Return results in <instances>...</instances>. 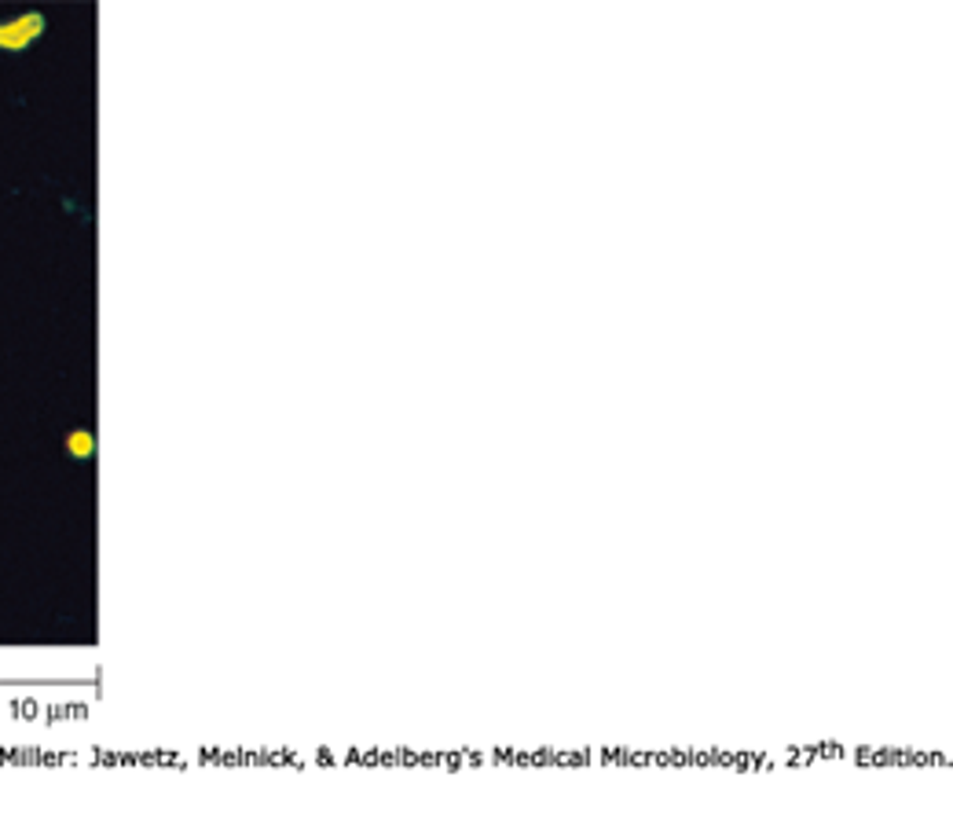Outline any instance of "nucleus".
<instances>
[{"label": "nucleus", "instance_id": "f257e3e1", "mask_svg": "<svg viewBox=\"0 0 953 836\" xmlns=\"http://www.w3.org/2000/svg\"><path fill=\"white\" fill-rule=\"evenodd\" d=\"M44 15L41 12H22L8 22H0V52H22L44 34Z\"/></svg>", "mask_w": 953, "mask_h": 836}, {"label": "nucleus", "instance_id": "f03ea898", "mask_svg": "<svg viewBox=\"0 0 953 836\" xmlns=\"http://www.w3.org/2000/svg\"><path fill=\"white\" fill-rule=\"evenodd\" d=\"M67 452H70L74 459L88 462L92 455H96V437H92L88 430H74V433H67Z\"/></svg>", "mask_w": 953, "mask_h": 836}]
</instances>
